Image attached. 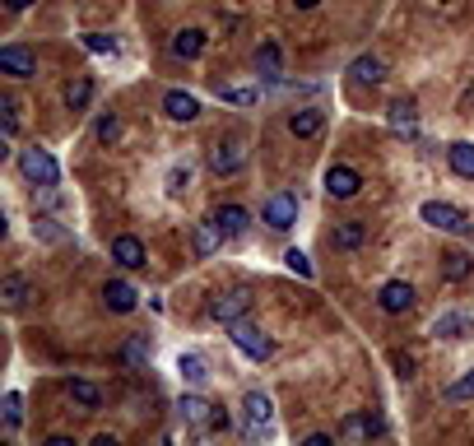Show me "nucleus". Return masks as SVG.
<instances>
[{"instance_id":"423d86ee","label":"nucleus","mask_w":474,"mask_h":446,"mask_svg":"<svg viewBox=\"0 0 474 446\" xmlns=\"http://www.w3.org/2000/svg\"><path fill=\"white\" fill-rule=\"evenodd\" d=\"M246 312H251V289H228V293L210 298V317H214V321H223V326L242 321Z\"/></svg>"},{"instance_id":"20e7f679","label":"nucleus","mask_w":474,"mask_h":446,"mask_svg":"<svg viewBox=\"0 0 474 446\" xmlns=\"http://www.w3.org/2000/svg\"><path fill=\"white\" fill-rule=\"evenodd\" d=\"M418 219H424L428 228H437V233H474V223L465 219V210L446 205V201H428L424 210H418Z\"/></svg>"},{"instance_id":"ddd939ff","label":"nucleus","mask_w":474,"mask_h":446,"mask_svg":"<svg viewBox=\"0 0 474 446\" xmlns=\"http://www.w3.org/2000/svg\"><path fill=\"white\" fill-rule=\"evenodd\" d=\"M256 70H261V79L265 84H284V51H279V42H261L256 47Z\"/></svg>"},{"instance_id":"4be33fe9","label":"nucleus","mask_w":474,"mask_h":446,"mask_svg":"<svg viewBox=\"0 0 474 446\" xmlns=\"http://www.w3.org/2000/svg\"><path fill=\"white\" fill-rule=\"evenodd\" d=\"M66 396H70L79 409H89V414L103 409V390H98L94 381H75V377H70V381H66Z\"/></svg>"},{"instance_id":"dca6fc26","label":"nucleus","mask_w":474,"mask_h":446,"mask_svg":"<svg viewBox=\"0 0 474 446\" xmlns=\"http://www.w3.org/2000/svg\"><path fill=\"white\" fill-rule=\"evenodd\" d=\"M112 261H117L121 270H139V265H145V242L130 237V233L112 237Z\"/></svg>"},{"instance_id":"9d476101","label":"nucleus","mask_w":474,"mask_h":446,"mask_svg":"<svg viewBox=\"0 0 474 446\" xmlns=\"http://www.w3.org/2000/svg\"><path fill=\"white\" fill-rule=\"evenodd\" d=\"M0 70L14 75V79H33L38 75V61H33V51H28V47L10 42V47H0Z\"/></svg>"},{"instance_id":"1a4fd4ad","label":"nucleus","mask_w":474,"mask_h":446,"mask_svg":"<svg viewBox=\"0 0 474 446\" xmlns=\"http://www.w3.org/2000/svg\"><path fill=\"white\" fill-rule=\"evenodd\" d=\"M335 433H340L344 442H368V437H381L386 424L377 414H349V418H340V428H335Z\"/></svg>"},{"instance_id":"a19ab883","label":"nucleus","mask_w":474,"mask_h":446,"mask_svg":"<svg viewBox=\"0 0 474 446\" xmlns=\"http://www.w3.org/2000/svg\"><path fill=\"white\" fill-rule=\"evenodd\" d=\"M205 433H228V414H223L219 405H214V414H210V424H205Z\"/></svg>"},{"instance_id":"f3484780","label":"nucleus","mask_w":474,"mask_h":446,"mask_svg":"<svg viewBox=\"0 0 474 446\" xmlns=\"http://www.w3.org/2000/svg\"><path fill=\"white\" fill-rule=\"evenodd\" d=\"M470 330H474V321H470L465 312H442V317L433 321V334H437V340H465Z\"/></svg>"},{"instance_id":"6e6552de","label":"nucleus","mask_w":474,"mask_h":446,"mask_svg":"<svg viewBox=\"0 0 474 446\" xmlns=\"http://www.w3.org/2000/svg\"><path fill=\"white\" fill-rule=\"evenodd\" d=\"M358 191H362V177L353 173V167L335 163L330 173H326V195H330V201H353Z\"/></svg>"},{"instance_id":"393cba45","label":"nucleus","mask_w":474,"mask_h":446,"mask_svg":"<svg viewBox=\"0 0 474 446\" xmlns=\"http://www.w3.org/2000/svg\"><path fill=\"white\" fill-rule=\"evenodd\" d=\"M442 274H446V284H465V279L474 274V261L465 256V251H446V256H442Z\"/></svg>"},{"instance_id":"49530a36","label":"nucleus","mask_w":474,"mask_h":446,"mask_svg":"<svg viewBox=\"0 0 474 446\" xmlns=\"http://www.w3.org/2000/svg\"><path fill=\"white\" fill-rule=\"evenodd\" d=\"M293 5H298V10H317V5H321V0H293Z\"/></svg>"},{"instance_id":"bb28decb","label":"nucleus","mask_w":474,"mask_h":446,"mask_svg":"<svg viewBox=\"0 0 474 446\" xmlns=\"http://www.w3.org/2000/svg\"><path fill=\"white\" fill-rule=\"evenodd\" d=\"M201 51H205V33H201V28H182V33L173 38V56H182V61H195Z\"/></svg>"},{"instance_id":"0eeeda50","label":"nucleus","mask_w":474,"mask_h":446,"mask_svg":"<svg viewBox=\"0 0 474 446\" xmlns=\"http://www.w3.org/2000/svg\"><path fill=\"white\" fill-rule=\"evenodd\" d=\"M210 167H214V177H233L246 167V145L242 139H219V145L210 149Z\"/></svg>"},{"instance_id":"37998d69","label":"nucleus","mask_w":474,"mask_h":446,"mask_svg":"<svg viewBox=\"0 0 474 446\" xmlns=\"http://www.w3.org/2000/svg\"><path fill=\"white\" fill-rule=\"evenodd\" d=\"M42 446H75V437H66V433H56V437H47Z\"/></svg>"},{"instance_id":"473e14b6","label":"nucleus","mask_w":474,"mask_h":446,"mask_svg":"<svg viewBox=\"0 0 474 446\" xmlns=\"http://www.w3.org/2000/svg\"><path fill=\"white\" fill-rule=\"evenodd\" d=\"M446 400H452V405H461V400H474V368H470L461 381H452V386H446Z\"/></svg>"},{"instance_id":"c9c22d12","label":"nucleus","mask_w":474,"mask_h":446,"mask_svg":"<svg viewBox=\"0 0 474 446\" xmlns=\"http://www.w3.org/2000/svg\"><path fill=\"white\" fill-rule=\"evenodd\" d=\"M284 265H289L298 279H312V274H317V270H312V261H307V251H298V246H293V251H284Z\"/></svg>"},{"instance_id":"c756f323","label":"nucleus","mask_w":474,"mask_h":446,"mask_svg":"<svg viewBox=\"0 0 474 446\" xmlns=\"http://www.w3.org/2000/svg\"><path fill=\"white\" fill-rule=\"evenodd\" d=\"M330 242L340 246V251H358V246H362V223H358V219H344V223H335Z\"/></svg>"},{"instance_id":"2eb2a0df","label":"nucleus","mask_w":474,"mask_h":446,"mask_svg":"<svg viewBox=\"0 0 474 446\" xmlns=\"http://www.w3.org/2000/svg\"><path fill=\"white\" fill-rule=\"evenodd\" d=\"M103 302H107V312H117V317H126V312H135V302H139V293L126 284V279H107L103 284Z\"/></svg>"},{"instance_id":"e433bc0d","label":"nucleus","mask_w":474,"mask_h":446,"mask_svg":"<svg viewBox=\"0 0 474 446\" xmlns=\"http://www.w3.org/2000/svg\"><path fill=\"white\" fill-rule=\"evenodd\" d=\"M121 135V121H117V112H103L98 117V145H112V139Z\"/></svg>"},{"instance_id":"c85d7f7f","label":"nucleus","mask_w":474,"mask_h":446,"mask_svg":"<svg viewBox=\"0 0 474 446\" xmlns=\"http://www.w3.org/2000/svg\"><path fill=\"white\" fill-rule=\"evenodd\" d=\"M89 103H94V79H89V75L70 79V84H66V107H70V112H84Z\"/></svg>"},{"instance_id":"a878e982","label":"nucleus","mask_w":474,"mask_h":446,"mask_svg":"<svg viewBox=\"0 0 474 446\" xmlns=\"http://www.w3.org/2000/svg\"><path fill=\"white\" fill-rule=\"evenodd\" d=\"M149 353H154V344H149V334H130V340L121 344V362H126V368H145V362H149Z\"/></svg>"},{"instance_id":"5701e85b","label":"nucleus","mask_w":474,"mask_h":446,"mask_svg":"<svg viewBox=\"0 0 474 446\" xmlns=\"http://www.w3.org/2000/svg\"><path fill=\"white\" fill-rule=\"evenodd\" d=\"M214 223L223 228V237H242V233H246V223H251V214H246L242 205H223V210L214 214Z\"/></svg>"},{"instance_id":"39448f33","label":"nucleus","mask_w":474,"mask_h":446,"mask_svg":"<svg viewBox=\"0 0 474 446\" xmlns=\"http://www.w3.org/2000/svg\"><path fill=\"white\" fill-rule=\"evenodd\" d=\"M261 223L274 233H289L293 223H298V195L293 191H274L270 201L261 205Z\"/></svg>"},{"instance_id":"72a5a7b5","label":"nucleus","mask_w":474,"mask_h":446,"mask_svg":"<svg viewBox=\"0 0 474 446\" xmlns=\"http://www.w3.org/2000/svg\"><path fill=\"white\" fill-rule=\"evenodd\" d=\"M0 112H5V117H0V130H5V139H14L19 135V103L14 98H0Z\"/></svg>"},{"instance_id":"a211bd4d","label":"nucleus","mask_w":474,"mask_h":446,"mask_svg":"<svg viewBox=\"0 0 474 446\" xmlns=\"http://www.w3.org/2000/svg\"><path fill=\"white\" fill-rule=\"evenodd\" d=\"M321 126H326V117H321L317 107H298L293 117H289V130H293L298 139H317V135H321Z\"/></svg>"},{"instance_id":"b1692460","label":"nucleus","mask_w":474,"mask_h":446,"mask_svg":"<svg viewBox=\"0 0 474 446\" xmlns=\"http://www.w3.org/2000/svg\"><path fill=\"white\" fill-rule=\"evenodd\" d=\"M349 75L358 84H372V89H377V84L386 79V61H381V56H358V61L349 66Z\"/></svg>"},{"instance_id":"f8f14e48","label":"nucleus","mask_w":474,"mask_h":446,"mask_svg":"<svg viewBox=\"0 0 474 446\" xmlns=\"http://www.w3.org/2000/svg\"><path fill=\"white\" fill-rule=\"evenodd\" d=\"M377 302H381V312H390V317H405L409 307H414V289L405 284V279H390V284H381Z\"/></svg>"},{"instance_id":"f03ea898","label":"nucleus","mask_w":474,"mask_h":446,"mask_svg":"<svg viewBox=\"0 0 474 446\" xmlns=\"http://www.w3.org/2000/svg\"><path fill=\"white\" fill-rule=\"evenodd\" d=\"M242 414H246V437L256 442V437H274V405H270V396L265 390H246L242 396Z\"/></svg>"},{"instance_id":"c03bdc74","label":"nucleus","mask_w":474,"mask_h":446,"mask_svg":"<svg viewBox=\"0 0 474 446\" xmlns=\"http://www.w3.org/2000/svg\"><path fill=\"white\" fill-rule=\"evenodd\" d=\"M330 442H335L330 433H312V437H307V446H330Z\"/></svg>"},{"instance_id":"f257e3e1","label":"nucleus","mask_w":474,"mask_h":446,"mask_svg":"<svg viewBox=\"0 0 474 446\" xmlns=\"http://www.w3.org/2000/svg\"><path fill=\"white\" fill-rule=\"evenodd\" d=\"M19 173H23V182L51 191L56 182H61V163H56L42 145H33V149H19Z\"/></svg>"},{"instance_id":"79ce46f5","label":"nucleus","mask_w":474,"mask_h":446,"mask_svg":"<svg viewBox=\"0 0 474 446\" xmlns=\"http://www.w3.org/2000/svg\"><path fill=\"white\" fill-rule=\"evenodd\" d=\"M390 362H396V368H400V377H409V372H414V358H405V353H396Z\"/></svg>"},{"instance_id":"ea45409f","label":"nucleus","mask_w":474,"mask_h":446,"mask_svg":"<svg viewBox=\"0 0 474 446\" xmlns=\"http://www.w3.org/2000/svg\"><path fill=\"white\" fill-rule=\"evenodd\" d=\"M182 186H191V167H186V163H177L173 173H167V191L182 195Z\"/></svg>"},{"instance_id":"58836bf2","label":"nucleus","mask_w":474,"mask_h":446,"mask_svg":"<svg viewBox=\"0 0 474 446\" xmlns=\"http://www.w3.org/2000/svg\"><path fill=\"white\" fill-rule=\"evenodd\" d=\"M33 237H47V242H61L66 228H56V219H33Z\"/></svg>"},{"instance_id":"7ed1b4c3","label":"nucleus","mask_w":474,"mask_h":446,"mask_svg":"<svg viewBox=\"0 0 474 446\" xmlns=\"http://www.w3.org/2000/svg\"><path fill=\"white\" fill-rule=\"evenodd\" d=\"M228 340H233V344H237V349H242L251 362H265V358L274 353V340H270V334H265L261 326H251L246 317L228 326Z\"/></svg>"},{"instance_id":"f704fd0d","label":"nucleus","mask_w":474,"mask_h":446,"mask_svg":"<svg viewBox=\"0 0 474 446\" xmlns=\"http://www.w3.org/2000/svg\"><path fill=\"white\" fill-rule=\"evenodd\" d=\"M19 424H23V396L10 390V396H5V433H14Z\"/></svg>"},{"instance_id":"2f4dec72","label":"nucleus","mask_w":474,"mask_h":446,"mask_svg":"<svg viewBox=\"0 0 474 446\" xmlns=\"http://www.w3.org/2000/svg\"><path fill=\"white\" fill-rule=\"evenodd\" d=\"M223 103H233V107H256L261 103V89H228V84H219L214 89Z\"/></svg>"},{"instance_id":"aec40b11","label":"nucleus","mask_w":474,"mask_h":446,"mask_svg":"<svg viewBox=\"0 0 474 446\" xmlns=\"http://www.w3.org/2000/svg\"><path fill=\"white\" fill-rule=\"evenodd\" d=\"M390 130H396L400 139H414L418 135V117H414V103H390Z\"/></svg>"},{"instance_id":"cd10ccee","label":"nucleus","mask_w":474,"mask_h":446,"mask_svg":"<svg viewBox=\"0 0 474 446\" xmlns=\"http://www.w3.org/2000/svg\"><path fill=\"white\" fill-rule=\"evenodd\" d=\"M177 372H182V381H191V386H205V381H210V362H205L201 353H182V358H177Z\"/></svg>"},{"instance_id":"a18cd8bd","label":"nucleus","mask_w":474,"mask_h":446,"mask_svg":"<svg viewBox=\"0 0 474 446\" xmlns=\"http://www.w3.org/2000/svg\"><path fill=\"white\" fill-rule=\"evenodd\" d=\"M28 5H33V0H5V10H10V14H19V10H28Z\"/></svg>"},{"instance_id":"4468645a","label":"nucleus","mask_w":474,"mask_h":446,"mask_svg":"<svg viewBox=\"0 0 474 446\" xmlns=\"http://www.w3.org/2000/svg\"><path fill=\"white\" fill-rule=\"evenodd\" d=\"M163 112L173 121H195V117H201V98L186 94V89H167L163 94Z\"/></svg>"},{"instance_id":"4c0bfd02","label":"nucleus","mask_w":474,"mask_h":446,"mask_svg":"<svg viewBox=\"0 0 474 446\" xmlns=\"http://www.w3.org/2000/svg\"><path fill=\"white\" fill-rule=\"evenodd\" d=\"M84 47H89L94 56H107V51H117V38L112 33H84Z\"/></svg>"},{"instance_id":"412c9836","label":"nucleus","mask_w":474,"mask_h":446,"mask_svg":"<svg viewBox=\"0 0 474 446\" xmlns=\"http://www.w3.org/2000/svg\"><path fill=\"white\" fill-rule=\"evenodd\" d=\"M446 163H452V173H456V177L474 182V145H470V139H456V145L446 149Z\"/></svg>"},{"instance_id":"9b49d317","label":"nucleus","mask_w":474,"mask_h":446,"mask_svg":"<svg viewBox=\"0 0 474 446\" xmlns=\"http://www.w3.org/2000/svg\"><path fill=\"white\" fill-rule=\"evenodd\" d=\"M219 246H223V228H219L214 219H205V223H195V228H191V251H195V261H210Z\"/></svg>"},{"instance_id":"6ab92c4d","label":"nucleus","mask_w":474,"mask_h":446,"mask_svg":"<svg viewBox=\"0 0 474 446\" xmlns=\"http://www.w3.org/2000/svg\"><path fill=\"white\" fill-rule=\"evenodd\" d=\"M177 414H182V424H191V428H201V433H205V424H210V414H214V405H210L205 396H182Z\"/></svg>"},{"instance_id":"7c9ffc66","label":"nucleus","mask_w":474,"mask_h":446,"mask_svg":"<svg viewBox=\"0 0 474 446\" xmlns=\"http://www.w3.org/2000/svg\"><path fill=\"white\" fill-rule=\"evenodd\" d=\"M0 298H5L10 312H19V307L28 302V284H23V274H5V284H0Z\"/></svg>"}]
</instances>
